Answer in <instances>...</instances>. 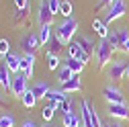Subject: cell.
<instances>
[{
	"instance_id": "28",
	"label": "cell",
	"mask_w": 129,
	"mask_h": 127,
	"mask_svg": "<svg viewBox=\"0 0 129 127\" xmlns=\"http://www.w3.org/2000/svg\"><path fill=\"white\" fill-rule=\"evenodd\" d=\"M59 64H61L59 55H55V53H49V51H47V68H49V70H57V68H59Z\"/></svg>"
},
{
	"instance_id": "4",
	"label": "cell",
	"mask_w": 129,
	"mask_h": 127,
	"mask_svg": "<svg viewBox=\"0 0 129 127\" xmlns=\"http://www.w3.org/2000/svg\"><path fill=\"white\" fill-rule=\"evenodd\" d=\"M125 74H127V61H123V59H113L107 66V76L111 78L113 82L123 80Z\"/></svg>"
},
{
	"instance_id": "9",
	"label": "cell",
	"mask_w": 129,
	"mask_h": 127,
	"mask_svg": "<svg viewBox=\"0 0 129 127\" xmlns=\"http://www.w3.org/2000/svg\"><path fill=\"white\" fill-rule=\"evenodd\" d=\"M109 115L115 117L119 121H127L129 119V105L127 103H121V105H109Z\"/></svg>"
},
{
	"instance_id": "26",
	"label": "cell",
	"mask_w": 129,
	"mask_h": 127,
	"mask_svg": "<svg viewBox=\"0 0 129 127\" xmlns=\"http://www.w3.org/2000/svg\"><path fill=\"white\" fill-rule=\"evenodd\" d=\"M57 105H59V103H49L47 107H43V109H41V111H43L41 115H43V119H45L47 123H49V121L53 119V115H55V109H57Z\"/></svg>"
},
{
	"instance_id": "40",
	"label": "cell",
	"mask_w": 129,
	"mask_h": 127,
	"mask_svg": "<svg viewBox=\"0 0 129 127\" xmlns=\"http://www.w3.org/2000/svg\"><path fill=\"white\" fill-rule=\"evenodd\" d=\"M111 127H123V125H121V123H113Z\"/></svg>"
},
{
	"instance_id": "25",
	"label": "cell",
	"mask_w": 129,
	"mask_h": 127,
	"mask_svg": "<svg viewBox=\"0 0 129 127\" xmlns=\"http://www.w3.org/2000/svg\"><path fill=\"white\" fill-rule=\"evenodd\" d=\"M51 39V27L49 25H41V31H39V41H41V47L47 45Z\"/></svg>"
},
{
	"instance_id": "22",
	"label": "cell",
	"mask_w": 129,
	"mask_h": 127,
	"mask_svg": "<svg viewBox=\"0 0 129 127\" xmlns=\"http://www.w3.org/2000/svg\"><path fill=\"white\" fill-rule=\"evenodd\" d=\"M63 64H66V66H68V68H70L74 74H80V72L84 70V66H86L84 61H80V59H74V57H70V55H68V59L63 61Z\"/></svg>"
},
{
	"instance_id": "8",
	"label": "cell",
	"mask_w": 129,
	"mask_h": 127,
	"mask_svg": "<svg viewBox=\"0 0 129 127\" xmlns=\"http://www.w3.org/2000/svg\"><path fill=\"white\" fill-rule=\"evenodd\" d=\"M53 17H55V14L49 10V6H47V0H41L39 10H37V21H39V25H49V27H51Z\"/></svg>"
},
{
	"instance_id": "5",
	"label": "cell",
	"mask_w": 129,
	"mask_h": 127,
	"mask_svg": "<svg viewBox=\"0 0 129 127\" xmlns=\"http://www.w3.org/2000/svg\"><path fill=\"white\" fill-rule=\"evenodd\" d=\"M27 80H29V78H27L23 72H19L17 76H12V86H10V92L14 94V97H23V94L29 90Z\"/></svg>"
},
{
	"instance_id": "27",
	"label": "cell",
	"mask_w": 129,
	"mask_h": 127,
	"mask_svg": "<svg viewBox=\"0 0 129 127\" xmlns=\"http://www.w3.org/2000/svg\"><path fill=\"white\" fill-rule=\"evenodd\" d=\"M107 41L111 43V47L115 51H121V43H119V33H117V31H111L109 37H107Z\"/></svg>"
},
{
	"instance_id": "39",
	"label": "cell",
	"mask_w": 129,
	"mask_h": 127,
	"mask_svg": "<svg viewBox=\"0 0 129 127\" xmlns=\"http://www.w3.org/2000/svg\"><path fill=\"white\" fill-rule=\"evenodd\" d=\"M0 107H4V99H2V94H0Z\"/></svg>"
},
{
	"instance_id": "11",
	"label": "cell",
	"mask_w": 129,
	"mask_h": 127,
	"mask_svg": "<svg viewBox=\"0 0 129 127\" xmlns=\"http://www.w3.org/2000/svg\"><path fill=\"white\" fill-rule=\"evenodd\" d=\"M80 119H82V127H94L92 125V105H88V101L80 103Z\"/></svg>"
},
{
	"instance_id": "16",
	"label": "cell",
	"mask_w": 129,
	"mask_h": 127,
	"mask_svg": "<svg viewBox=\"0 0 129 127\" xmlns=\"http://www.w3.org/2000/svg\"><path fill=\"white\" fill-rule=\"evenodd\" d=\"M76 43H78L80 47H82V49H84V51H86L88 55H94V49H96V45L92 43V39H90L88 35H80Z\"/></svg>"
},
{
	"instance_id": "20",
	"label": "cell",
	"mask_w": 129,
	"mask_h": 127,
	"mask_svg": "<svg viewBox=\"0 0 129 127\" xmlns=\"http://www.w3.org/2000/svg\"><path fill=\"white\" fill-rule=\"evenodd\" d=\"M47 99H49V103H63L68 99V92H63L61 88H51L49 94H47Z\"/></svg>"
},
{
	"instance_id": "12",
	"label": "cell",
	"mask_w": 129,
	"mask_h": 127,
	"mask_svg": "<svg viewBox=\"0 0 129 127\" xmlns=\"http://www.w3.org/2000/svg\"><path fill=\"white\" fill-rule=\"evenodd\" d=\"M68 55H70V57H74V59L84 61V64L90 59V55H88V53H86V51H84V49H82V47H80L78 43H72V45H68Z\"/></svg>"
},
{
	"instance_id": "6",
	"label": "cell",
	"mask_w": 129,
	"mask_h": 127,
	"mask_svg": "<svg viewBox=\"0 0 129 127\" xmlns=\"http://www.w3.org/2000/svg\"><path fill=\"white\" fill-rule=\"evenodd\" d=\"M103 97H105V101H107L109 105H121V103H125V99H123V92H121L117 86H113V84H109V86L105 88Z\"/></svg>"
},
{
	"instance_id": "13",
	"label": "cell",
	"mask_w": 129,
	"mask_h": 127,
	"mask_svg": "<svg viewBox=\"0 0 129 127\" xmlns=\"http://www.w3.org/2000/svg\"><path fill=\"white\" fill-rule=\"evenodd\" d=\"M80 88H82V80H80V74H74L68 82H63V84H61V90H63V92H68V94L78 92Z\"/></svg>"
},
{
	"instance_id": "15",
	"label": "cell",
	"mask_w": 129,
	"mask_h": 127,
	"mask_svg": "<svg viewBox=\"0 0 129 127\" xmlns=\"http://www.w3.org/2000/svg\"><path fill=\"white\" fill-rule=\"evenodd\" d=\"M0 86H2L4 90H10V86H12L10 70L6 68V64H0Z\"/></svg>"
},
{
	"instance_id": "3",
	"label": "cell",
	"mask_w": 129,
	"mask_h": 127,
	"mask_svg": "<svg viewBox=\"0 0 129 127\" xmlns=\"http://www.w3.org/2000/svg\"><path fill=\"white\" fill-rule=\"evenodd\" d=\"M125 12H127V2L125 0H115L111 6H109V10H107V17L103 19V23L109 27L113 21H117V19H121V17H125Z\"/></svg>"
},
{
	"instance_id": "2",
	"label": "cell",
	"mask_w": 129,
	"mask_h": 127,
	"mask_svg": "<svg viewBox=\"0 0 129 127\" xmlns=\"http://www.w3.org/2000/svg\"><path fill=\"white\" fill-rule=\"evenodd\" d=\"M113 53H115V49L111 47V43H109L107 39H101V43L96 45V49H94V59H96V66H99V68L109 66V64L113 61Z\"/></svg>"
},
{
	"instance_id": "42",
	"label": "cell",
	"mask_w": 129,
	"mask_h": 127,
	"mask_svg": "<svg viewBox=\"0 0 129 127\" xmlns=\"http://www.w3.org/2000/svg\"><path fill=\"white\" fill-rule=\"evenodd\" d=\"M101 127H111V125H109V123H103V125H101Z\"/></svg>"
},
{
	"instance_id": "7",
	"label": "cell",
	"mask_w": 129,
	"mask_h": 127,
	"mask_svg": "<svg viewBox=\"0 0 129 127\" xmlns=\"http://www.w3.org/2000/svg\"><path fill=\"white\" fill-rule=\"evenodd\" d=\"M21 47H23V51L25 53H35L39 47H41V41H39V35L35 33H29L27 37L21 39Z\"/></svg>"
},
{
	"instance_id": "1",
	"label": "cell",
	"mask_w": 129,
	"mask_h": 127,
	"mask_svg": "<svg viewBox=\"0 0 129 127\" xmlns=\"http://www.w3.org/2000/svg\"><path fill=\"white\" fill-rule=\"evenodd\" d=\"M78 33V21L76 19H66L63 23H59L57 25V29H55V37L61 41V45H68L70 41H72V37Z\"/></svg>"
},
{
	"instance_id": "23",
	"label": "cell",
	"mask_w": 129,
	"mask_h": 127,
	"mask_svg": "<svg viewBox=\"0 0 129 127\" xmlns=\"http://www.w3.org/2000/svg\"><path fill=\"white\" fill-rule=\"evenodd\" d=\"M72 76H74V72H72V70H70V68L66 66V64L57 68V80H59L61 84H63V82H68V80H70Z\"/></svg>"
},
{
	"instance_id": "37",
	"label": "cell",
	"mask_w": 129,
	"mask_h": 127,
	"mask_svg": "<svg viewBox=\"0 0 129 127\" xmlns=\"http://www.w3.org/2000/svg\"><path fill=\"white\" fill-rule=\"evenodd\" d=\"M21 127H37V125H35V121H25Z\"/></svg>"
},
{
	"instance_id": "35",
	"label": "cell",
	"mask_w": 129,
	"mask_h": 127,
	"mask_svg": "<svg viewBox=\"0 0 129 127\" xmlns=\"http://www.w3.org/2000/svg\"><path fill=\"white\" fill-rule=\"evenodd\" d=\"M14 4H17V8L21 10V8H27L29 6V0H14Z\"/></svg>"
},
{
	"instance_id": "33",
	"label": "cell",
	"mask_w": 129,
	"mask_h": 127,
	"mask_svg": "<svg viewBox=\"0 0 129 127\" xmlns=\"http://www.w3.org/2000/svg\"><path fill=\"white\" fill-rule=\"evenodd\" d=\"M8 53H10V43H8V39H0V55L6 57Z\"/></svg>"
},
{
	"instance_id": "31",
	"label": "cell",
	"mask_w": 129,
	"mask_h": 127,
	"mask_svg": "<svg viewBox=\"0 0 129 127\" xmlns=\"http://www.w3.org/2000/svg\"><path fill=\"white\" fill-rule=\"evenodd\" d=\"M0 127H14V117L10 113H2L0 115Z\"/></svg>"
},
{
	"instance_id": "32",
	"label": "cell",
	"mask_w": 129,
	"mask_h": 127,
	"mask_svg": "<svg viewBox=\"0 0 129 127\" xmlns=\"http://www.w3.org/2000/svg\"><path fill=\"white\" fill-rule=\"evenodd\" d=\"M49 53H55V55H59V51H61V41L57 39V37H53L51 41H49Z\"/></svg>"
},
{
	"instance_id": "30",
	"label": "cell",
	"mask_w": 129,
	"mask_h": 127,
	"mask_svg": "<svg viewBox=\"0 0 129 127\" xmlns=\"http://www.w3.org/2000/svg\"><path fill=\"white\" fill-rule=\"evenodd\" d=\"M59 14H61V17H66V19H70V17H72V2H70V0H61Z\"/></svg>"
},
{
	"instance_id": "29",
	"label": "cell",
	"mask_w": 129,
	"mask_h": 127,
	"mask_svg": "<svg viewBox=\"0 0 129 127\" xmlns=\"http://www.w3.org/2000/svg\"><path fill=\"white\" fill-rule=\"evenodd\" d=\"M57 111H61L63 115L74 113V101H72V99H66L63 103H59V105H57Z\"/></svg>"
},
{
	"instance_id": "38",
	"label": "cell",
	"mask_w": 129,
	"mask_h": 127,
	"mask_svg": "<svg viewBox=\"0 0 129 127\" xmlns=\"http://www.w3.org/2000/svg\"><path fill=\"white\" fill-rule=\"evenodd\" d=\"M125 78H129V59H127V74H125Z\"/></svg>"
},
{
	"instance_id": "36",
	"label": "cell",
	"mask_w": 129,
	"mask_h": 127,
	"mask_svg": "<svg viewBox=\"0 0 129 127\" xmlns=\"http://www.w3.org/2000/svg\"><path fill=\"white\" fill-rule=\"evenodd\" d=\"M113 2H115V0H99V4H96V6H99V8H105L107 4H113Z\"/></svg>"
},
{
	"instance_id": "10",
	"label": "cell",
	"mask_w": 129,
	"mask_h": 127,
	"mask_svg": "<svg viewBox=\"0 0 129 127\" xmlns=\"http://www.w3.org/2000/svg\"><path fill=\"white\" fill-rule=\"evenodd\" d=\"M33 70H35V53H25L21 55V72L31 78L33 76Z\"/></svg>"
},
{
	"instance_id": "18",
	"label": "cell",
	"mask_w": 129,
	"mask_h": 127,
	"mask_svg": "<svg viewBox=\"0 0 129 127\" xmlns=\"http://www.w3.org/2000/svg\"><path fill=\"white\" fill-rule=\"evenodd\" d=\"M119 33V43H121V53H129V31L125 27L117 29Z\"/></svg>"
},
{
	"instance_id": "41",
	"label": "cell",
	"mask_w": 129,
	"mask_h": 127,
	"mask_svg": "<svg viewBox=\"0 0 129 127\" xmlns=\"http://www.w3.org/2000/svg\"><path fill=\"white\" fill-rule=\"evenodd\" d=\"M41 127H53V125H51V123H43Z\"/></svg>"
},
{
	"instance_id": "21",
	"label": "cell",
	"mask_w": 129,
	"mask_h": 127,
	"mask_svg": "<svg viewBox=\"0 0 129 127\" xmlns=\"http://www.w3.org/2000/svg\"><path fill=\"white\" fill-rule=\"evenodd\" d=\"M92 29L101 35V39H107V37H109V33H111L109 27L103 23V19H94V21H92Z\"/></svg>"
},
{
	"instance_id": "34",
	"label": "cell",
	"mask_w": 129,
	"mask_h": 127,
	"mask_svg": "<svg viewBox=\"0 0 129 127\" xmlns=\"http://www.w3.org/2000/svg\"><path fill=\"white\" fill-rule=\"evenodd\" d=\"M47 6H49V10L53 14H57L59 8H61V0H47Z\"/></svg>"
},
{
	"instance_id": "17",
	"label": "cell",
	"mask_w": 129,
	"mask_h": 127,
	"mask_svg": "<svg viewBox=\"0 0 129 127\" xmlns=\"http://www.w3.org/2000/svg\"><path fill=\"white\" fill-rule=\"evenodd\" d=\"M31 90L35 92V97H37V99H47V94H49L51 86L47 84V82H35L33 86H31Z\"/></svg>"
},
{
	"instance_id": "24",
	"label": "cell",
	"mask_w": 129,
	"mask_h": 127,
	"mask_svg": "<svg viewBox=\"0 0 129 127\" xmlns=\"http://www.w3.org/2000/svg\"><path fill=\"white\" fill-rule=\"evenodd\" d=\"M21 101H23V105H25L27 109H33V107H35V103H37V97H35V92L29 88V90L23 94V97H21Z\"/></svg>"
},
{
	"instance_id": "19",
	"label": "cell",
	"mask_w": 129,
	"mask_h": 127,
	"mask_svg": "<svg viewBox=\"0 0 129 127\" xmlns=\"http://www.w3.org/2000/svg\"><path fill=\"white\" fill-rule=\"evenodd\" d=\"M63 127H82V119H80V115L76 113H68V115H63Z\"/></svg>"
},
{
	"instance_id": "14",
	"label": "cell",
	"mask_w": 129,
	"mask_h": 127,
	"mask_svg": "<svg viewBox=\"0 0 129 127\" xmlns=\"http://www.w3.org/2000/svg\"><path fill=\"white\" fill-rule=\"evenodd\" d=\"M4 64H6V68L10 70V72H14V74H19L21 72V55L19 53H8L6 57H4Z\"/></svg>"
}]
</instances>
